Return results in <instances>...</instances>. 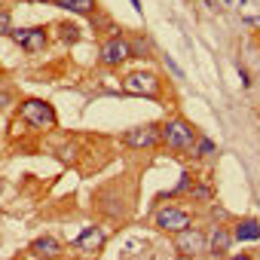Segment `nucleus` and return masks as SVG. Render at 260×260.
Segmentation results:
<instances>
[{"mask_svg":"<svg viewBox=\"0 0 260 260\" xmlns=\"http://www.w3.org/2000/svg\"><path fill=\"white\" fill-rule=\"evenodd\" d=\"M159 138H162V144L166 147H172V150H187V147H193L196 144V128L187 122V119H169V122H162L159 125Z\"/></svg>","mask_w":260,"mask_h":260,"instance_id":"obj_1","label":"nucleus"},{"mask_svg":"<svg viewBox=\"0 0 260 260\" xmlns=\"http://www.w3.org/2000/svg\"><path fill=\"white\" fill-rule=\"evenodd\" d=\"M22 119L28 122V125H34V128H49V125H55V110L46 104V101H40V98H28V101H22Z\"/></svg>","mask_w":260,"mask_h":260,"instance_id":"obj_2","label":"nucleus"},{"mask_svg":"<svg viewBox=\"0 0 260 260\" xmlns=\"http://www.w3.org/2000/svg\"><path fill=\"white\" fill-rule=\"evenodd\" d=\"M205 248H208V236H205L202 230L187 226V230L175 233V251H178L181 257H199Z\"/></svg>","mask_w":260,"mask_h":260,"instance_id":"obj_3","label":"nucleus"},{"mask_svg":"<svg viewBox=\"0 0 260 260\" xmlns=\"http://www.w3.org/2000/svg\"><path fill=\"white\" fill-rule=\"evenodd\" d=\"M122 89L128 95H147V98H156L159 95V77L150 74V71H135V74H128L122 80Z\"/></svg>","mask_w":260,"mask_h":260,"instance_id":"obj_4","label":"nucleus"},{"mask_svg":"<svg viewBox=\"0 0 260 260\" xmlns=\"http://www.w3.org/2000/svg\"><path fill=\"white\" fill-rule=\"evenodd\" d=\"M125 147H132V150H153L162 138H159V125H135V128H128V132L122 135Z\"/></svg>","mask_w":260,"mask_h":260,"instance_id":"obj_5","label":"nucleus"},{"mask_svg":"<svg viewBox=\"0 0 260 260\" xmlns=\"http://www.w3.org/2000/svg\"><path fill=\"white\" fill-rule=\"evenodd\" d=\"M193 220H190V214L181 208V205H162L159 211H156V226L162 230V233H181V230H187Z\"/></svg>","mask_w":260,"mask_h":260,"instance_id":"obj_6","label":"nucleus"},{"mask_svg":"<svg viewBox=\"0 0 260 260\" xmlns=\"http://www.w3.org/2000/svg\"><path fill=\"white\" fill-rule=\"evenodd\" d=\"M128 55H132V43H128L125 37H110V40H104V43H101V52H98L101 64H107V68L122 64Z\"/></svg>","mask_w":260,"mask_h":260,"instance_id":"obj_7","label":"nucleus"},{"mask_svg":"<svg viewBox=\"0 0 260 260\" xmlns=\"http://www.w3.org/2000/svg\"><path fill=\"white\" fill-rule=\"evenodd\" d=\"M13 40H16L25 52H40V49L49 43V34H46V28H16V31H13Z\"/></svg>","mask_w":260,"mask_h":260,"instance_id":"obj_8","label":"nucleus"},{"mask_svg":"<svg viewBox=\"0 0 260 260\" xmlns=\"http://www.w3.org/2000/svg\"><path fill=\"white\" fill-rule=\"evenodd\" d=\"M104 239H107V236H104L101 226H89V230H83V233L74 239V248L83 251V254H95V251H101Z\"/></svg>","mask_w":260,"mask_h":260,"instance_id":"obj_9","label":"nucleus"},{"mask_svg":"<svg viewBox=\"0 0 260 260\" xmlns=\"http://www.w3.org/2000/svg\"><path fill=\"white\" fill-rule=\"evenodd\" d=\"M31 254L34 257H43V260H52V257L61 254V242L55 236H40V239L31 242Z\"/></svg>","mask_w":260,"mask_h":260,"instance_id":"obj_10","label":"nucleus"},{"mask_svg":"<svg viewBox=\"0 0 260 260\" xmlns=\"http://www.w3.org/2000/svg\"><path fill=\"white\" fill-rule=\"evenodd\" d=\"M230 245H233V233H230L226 226H214L211 236H208V251H211L214 257H223V254L230 251Z\"/></svg>","mask_w":260,"mask_h":260,"instance_id":"obj_11","label":"nucleus"},{"mask_svg":"<svg viewBox=\"0 0 260 260\" xmlns=\"http://www.w3.org/2000/svg\"><path fill=\"white\" fill-rule=\"evenodd\" d=\"M233 239H239V242H260V220H254V217L239 220L236 230H233Z\"/></svg>","mask_w":260,"mask_h":260,"instance_id":"obj_12","label":"nucleus"},{"mask_svg":"<svg viewBox=\"0 0 260 260\" xmlns=\"http://www.w3.org/2000/svg\"><path fill=\"white\" fill-rule=\"evenodd\" d=\"M52 4L68 13H77V16H89L95 10V0H52Z\"/></svg>","mask_w":260,"mask_h":260,"instance_id":"obj_13","label":"nucleus"},{"mask_svg":"<svg viewBox=\"0 0 260 260\" xmlns=\"http://www.w3.org/2000/svg\"><path fill=\"white\" fill-rule=\"evenodd\" d=\"M61 40H64V43H77V40H80V31H77L74 25H61Z\"/></svg>","mask_w":260,"mask_h":260,"instance_id":"obj_14","label":"nucleus"},{"mask_svg":"<svg viewBox=\"0 0 260 260\" xmlns=\"http://www.w3.org/2000/svg\"><path fill=\"white\" fill-rule=\"evenodd\" d=\"M196 150H199L202 156H208V153H214V141H211V138H196Z\"/></svg>","mask_w":260,"mask_h":260,"instance_id":"obj_15","label":"nucleus"},{"mask_svg":"<svg viewBox=\"0 0 260 260\" xmlns=\"http://www.w3.org/2000/svg\"><path fill=\"white\" fill-rule=\"evenodd\" d=\"M0 34H13V28H10V13H0Z\"/></svg>","mask_w":260,"mask_h":260,"instance_id":"obj_16","label":"nucleus"},{"mask_svg":"<svg viewBox=\"0 0 260 260\" xmlns=\"http://www.w3.org/2000/svg\"><path fill=\"white\" fill-rule=\"evenodd\" d=\"M193 196L196 199H208L211 196V187H193Z\"/></svg>","mask_w":260,"mask_h":260,"instance_id":"obj_17","label":"nucleus"},{"mask_svg":"<svg viewBox=\"0 0 260 260\" xmlns=\"http://www.w3.org/2000/svg\"><path fill=\"white\" fill-rule=\"evenodd\" d=\"M187 187H190V175H184V178H181V184H178V193H184Z\"/></svg>","mask_w":260,"mask_h":260,"instance_id":"obj_18","label":"nucleus"},{"mask_svg":"<svg viewBox=\"0 0 260 260\" xmlns=\"http://www.w3.org/2000/svg\"><path fill=\"white\" fill-rule=\"evenodd\" d=\"M226 260H251L248 254H233V257H226Z\"/></svg>","mask_w":260,"mask_h":260,"instance_id":"obj_19","label":"nucleus"},{"mask_svg":"<svg viewBox=\"0 0 260 260\" xmlns=\"http://www.w3.org/2000/svg\"><path fill=\"white\" fill-rule=\"evenodd\" d=\"M7 101H10V95H7V92H0V107H4Z\"/></svg>","mask_w":260,"mask_h":260,"instance_id":"obj_20","label":"nucleus"},{"mask_svg":"<svg viewBox=\"0 0 260 260\" xmlns=\"http://www.w3.org/2000/svg\"><path fill=\"white\" fill-rule=\"evenodd\" d=\"M132 7H135V10H138V13H141V0H132Z\"/></svg>","mask_w":260,"mask_h":260,"instance_id":"obj_21","label":"nucleus"},{"mask_svg":"<svg viewBox=\"0 0 260 260\" xmlns=\"http://www.w3.org/2000/svg\"><path fill=\"white\" fill-rule=\"evenodd\" d=\"M205 7H208V10H214V7H217V4H214V0H205Z\"/></svg>","mask_w":260,"mask_h":260,"instance_id":"obj_22","label":"nucleus"}]
</instances>
